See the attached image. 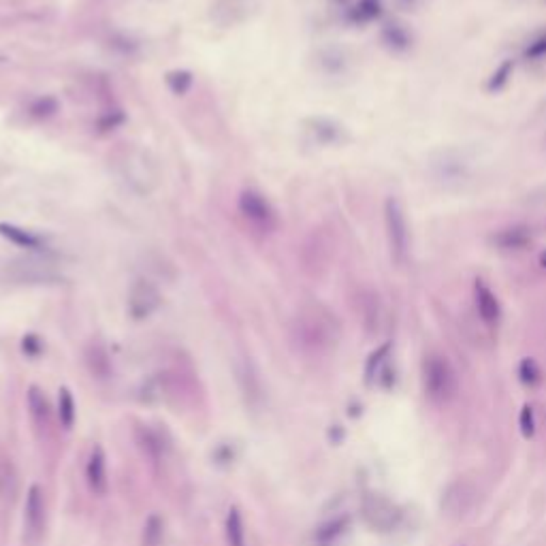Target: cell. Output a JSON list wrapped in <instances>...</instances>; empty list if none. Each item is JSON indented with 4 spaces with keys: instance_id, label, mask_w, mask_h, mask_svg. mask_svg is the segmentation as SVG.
Instances as JSON below:
<instances>
[{
    "instance_id": "f1b7e54d",
    "label": "cell",
    "mask_w": 546,
    "mask_h": 546,
    "mask_svg": "<svg viewBox=\"0 0 546 546\" xmlns=\"http://www.w3.org/2000/svg\"><path fill=\"white\" fill-rule=\"evenodd\" d=\"M124 122H126V116H124L120 109H111V111H105V113L99 118L96 128H99V133H109V130L118 128V126L124 124Z\"/></svg>"
},
{
    "instance_id": "d590c367",
    "label": "cell",
    "mask_w": 546,
    "mask_h": 546,
    "mask_svg": "<svg viewBox=\"0 0 546 546\" xmlns=\"http://www.w3.org/2000/svg\"><path fill=\"white\" fill-rule=\"evenodd\" d=\"M540 260H542V264H544V267H546V250H544V252H542V256H540Z\"/></svg>"
},
{
    "instance_id": "ac0fdd59",
    "label": "cell",
    "mask_w": 546,
    "mask_h": 546,
    "mask_svg": "<svg viewBox=\"0 0 546 546\" xmlns=\"http://www.w3.org/2000/svg\"><path fill=\"white\" fill-rule=\"evenodd\" d=\"M18 489H20V482H18V472L11 463V459L0 450V499L5 501H16L18 497Z\"/></svg>"
},
{
    "instance_id": "4fadbf2b",
    "label": "cell",
    "mask_w": 546,
    "mask_h": 546,
    "mask_svg": "<svg viewBox=\"0 0 546 546\" xmlns=\"http://www.w3.org/2000/svg\"><path fill=\"white\" fill-rule=\"evenodd\" d=\"M84 361H86V367L88 372L99 378V380H107L111 374H113V365H111V359H109V352L103 344L99 342H92L88 344L86 352H84Z\"/></svg>"
},
{
    "instance_id": "7402d4cb",
    "label": "cell",
    "mask_w": 546,
    "mask_h": 546,
    "mask_svg": "<svg viewBox=\"0 0 546 546\" xmlns=\"http://www.w3.org/2000/svg\"><path fill=\"white\" fill-rule=\"evenodd\" d=\"M162 537H165V520L158 514H150L143 525L141 544L143 546H160Z\"/></svg>"
},
{
    "instance_id": "9a60e30c",
    "label": "cell",
    "mask_w": 546,
    "mask_h": 546,
    "mask_svg": "<svg viewBox=\"0 0 546 546\" xmlns=\"http://www.w3.org/2000/svg\"><path fill=\"white\" fill-rule=\"evenodd\" d=\"M0 235H3L5 239H9L11 243L20 245V247H26V250H43L45 247V239L35 235L33 230H26L22 226H16V224H9V222H0Z\"/></svg>"
},
{
    "instance_id": "7c38bea8",
    "label": "cell",
    "mask_w": 546,
    "mask_h": 546,
    "mask_svg": "<svg viewBox=\"0 0 546 546\" xmlns=\"http://www.w3.org/2000/svg\"><path fill=\"white\" fill-rule=\"evenodd\" d=\"M474 303H476V312L482 318V323H486V325L499 323V316H501L499 301H497L495 293L482 280H476V284H474Z\"/></svg>"
},
{
    "instance_id": "8992f818",
    "label": "cell",
    "mask_w": 546,
    "mask_h": 546,
    "mask_svg": "<svg viewBox=\"0 0 546 546\" xmlns=\"http://www.w3.org/2000/svg\"><path fill=\"white\" fill-rule=\"evenodd\" d=\"M7 276L18 282L48 284V282L58 280V271H56L54 262L48 258L26 256V258H16L7 264Z\"/></svg>"
},
{
    "instance_id": "277c9868",
    "label": "cell",
    "mask_w": 546,
    "mask_h": 546,
    "mask_svg": "<svg viewBox=\"0 0 546 546\" xmlns=\"http://www.w3.org/2000/svg\"><path fill=\"white\" fill-rule=\"evenodd\" d=\"M122 171H124L126 179L130 182V186L145 194L152 192L158 182V169H156L154 160H150V154L139 147H130L124 152Z\"/></svg>"
},
{
    "instance_id": "e0dca14e",
    "label": "cell",
    "mask_w": 546,
    "mask_h": 546,
    "mask_svg": "<svg viewBox=\"0 0 546 546\" xmlns=\"http://www.w3.org/2000/svg\"><path fill=\"white\" fill-rule=\"evenodd\" d=\"M28 410L39 429H48L52 423V406L45 397V393L39 386L28 389Z\"/></svg>"
},
{
    "instance_id": "ba28073f",
    "label": "cell",
    "mask_w": 546,
    "mask_h": 546,
    "mask_svg": "<svg viewBox=\"0 0 546 546\" xmlns=\"http://www.w3.org/2000/svg\"><path fill=\"white\" fill-rule=\"evenodd\" d=\"M363 516H365V520L374 529L389 531V529L397 527V523L401 518V512L386 497H382V495H367L363 499Z\"/></svg>"
},
{
    "instance_id": "836d02e7",
    "label": "cell",
    "mask_w": 546,
    "mask_h": 546,
    "mask_svg": "<svg viewBox=\"0 0 546 546\" xmlns=\"http://www.w3.org/2000/svg\"><path fill=\"white\" fill-rule=\"evenodd\" d=\"M527 56L529 58H544L546 56V37L537 39L535 43H531V48L527 50Z\"/></svg>"
},
{
    "instance_id": "cb8c5ba5",
    "label": "cell",
    "mask_w": 546,
    "mask_h": 546,
    "mask_svg": "<svg viewBox=\"0 0 546 546\" xmlns=\"http://www.w3.org/2000/svg\"><path fill=\"white\" fill-rule=\"evenodd\" d=\"M382 39L389 48L397 50V52H403L410 48V35L403 26L399 24H386L384 30H382Z\"/></svg>"
},
{
    "instance_id": "1f68e13d",
    "label": "cell",
    "mask_w": 546,
    "mask_h": 546,
    "mask_svg": "<svg viewBox=\"0 0 546 546\" xmlns=\"http://www.w3.org/2000/svg\"><path fill=\"white\" fill-rule=\"evenodd\" d=\"M512 73V65L510 62H503L501 65V69L493 75V79H491V84H489V88L491 90H499V88H503L506 86V82H508V75Z\"/></svg>"
},
{
    "instance_id": "52a82bcc",
    "label": "cell",
    "mask_w": 546,
    "mask_h": 546,
    "mask_svg": "<svg viewBox=\"0 0 546 546\" xmlns=\"http://www.w3.org/2000/svg\"><path fill=\"white\" fill-rule=\"evenodd\" d=\"M162 303V297L158 293V289L150 282V280H137L130 286L128 293V314L135 321H143L147 316H152Z\"/></svg>"
},
{
    "instance_id": "d4e9b609",
    "label": "cell",
    "mask_w": 546,
    "mask_h": 546,
    "mask_svg": "<svg viewBox=\"0 0 546 546\" xmlns=\"http://www.w3.org/2000/svg\"><path fill=\"white\" fill-rule=\"evenodd\" d=\"M58 416H60V423H62L65 429H71L75 425L77 410H75V399H73L69 389H60V395H58Z\"/></svg>"
},
{
    "instance_id": "e575fe53",
    "label": "cell",
    "mask_w": 546,
    "mask_h": 546,
    "mask_svg": "<svg viewBox=\"0 0 546 546\" xmlns=\"http://www.w3.org/2000/svg\"><path fill=\"white\" fill-rule=\"evenodd\" d=\"M397 3L401 5V7H406V9H410V7H414L418 0H397Z\"/></svg>"
},
{
    "instance_id": "603a6c76",
    "label": "cell",
    "mask_w": 546,
    "mask_h": 546,
    "mask_svg": "<svg viewBox=\"0 0 546 546\" xmlns=\"http://www.w3.org/2000/svg\"><path fill=\"white\" fill-rule=\"evenodd\" d=\"M310 133H312L321 143H335V141L340 139V135H342V130H340L338 124H333L331 120H323V118L310 120Z\"/></svg>"
},
{
    "instance_id": "484cf974",
    "label": "cell",
    "mask_w": 546,
    "mask_h": 546,
    "mask_svg": "<svg viewBox=\"0 0 546 546\" xmlns=\"http://www.w3.org/2000/svg\"><path fill=\"white\" fill-rule=\"evenodd\" d=\"M192 82H194V77H192L190 71H171V73H167V86L177 96H184L190 90Z\"/></svg>"
},
{
    "instance_id": "3957f363",
    "label": "cell",
    "mask_w": 546,
    "mask_h": 546,
    "mask_svg": "<svg viewBox=\"0 0 546 546\" xmlns=\"http://www.w3.org/2000/svg\"><path fill=\"white\" fill-rule=\"evenodd\" d=\"M384 224H386V237L391 245V256L397 264H403L410 250V233H408V220L401 203L397 199H386L384 203Z\"/></svg>"
},
{
    "instance_id": "83f0119b",
    "label": "cell",
    "mask_w": 546,
    "mask_h": 546,
    "mask_svg": "<svg viewBox=\"0 0 546 546\" xmlns=\"http://www.w3.org/2000/svg\"><path fill=\"white\" fill-rule=\"evenodd\" d=\"M346 527H348V516H344V518H335V520H331V523L323 525V527L318 529L316 537H318L321 542H331V540H335L338 535H342V533L346 531Z\"/></svg>"
},
{
    "instance_id": "8fae6325",
    "label": "cell",
    "mask_w": 546,
    "mask_h": 546,
    "mask_svg": "<svg viewBox=\"0 0 546 546\" xmlns=\"http://www.w3.org/2000/svg\"><path fill=\"white\" fill-rule=\"evenodd\" d=\"M86 482L90 486V491L94 495H105L109 489V480H107V459L101 446H94L88 463H86Z\"/></svg>"
},
{
    "instance_id": "9c48e42d",
    "label": "cell",
    "mask_w": 546,
    "mask_h": 546,
    "mask_svg": "<svg viewBox=\"0 0 546 546\" xmlns=\"http://www.w3.org/2000/svg\"><path fill=\"white\" fill-rule=\"evenodd\" d=\"M235 374H237V384H239V391H241L245 403H250L252 408H258L264 399V386H262L260 374L254 367V363L247 359L239 361L235 367Z\"/></svg>"
},
{
    "instance_id": "6da1fadb",
    "label": "cell",
    "mask_w": 546,
    "mask_h": 546,
    "mask_svg": "<svg viewBox=\"0 0 546 546\" xmlns=\"http://www.w3.org/2000/svg\"><path fill=\"white\" fill-rule=\"evenodd\" d=\"M333 318L327 310L314 306V308H306L293 327V333L297 338V342L301 344V348L306 350H325L333 344L335 340V327H333Z\"/></svg>"
},
{
    "instance_id": "4316f807",
    "label": "cell",
    "mask_w": 546,
    "mask_h": 546,
    "mask_svg": "<svg viewBox=\"0 0 546 546\" xmlns=\"http://www.w3.org/2000/svg\"><path fill=\"white\" fill-rule=\"evenodd\" d=\"M58 109H60V105H58V101H56L54 96H41V99H37V101L28 107V113H30L33 118H37V120H48V118H52Z\"/></svg>"
},
{
    "instance_id": "30bf717a",
    "label": "cell",
    "mask_w": 546,
    "mask_h": 546,
    "mask_svg": "<svg viewBox=\"0 0 546 546\" xmlns=\"http://www.w3.org/2000/svg\"><path fill=\"white\" fill-rule=\"evenodd\" d=\"M24 520H26V529L33 537H39L43 533V529H45V497H43V489L39 484H33L26 493Z\"/></svg>"
},
{
    "instance_id": "d6986e66",
    "label": "cell",
    "mask_w": 546,
    "mask_h": 546,
    "mask_svg": "<svg viewBox=\"0 0 546 546\" xmlns=\"http://www.w3.org/2000/svg\"><path fill=\"white\" fill-rule=\"evenodd\" d=\"M135 438H137V444H139L141 452L152 463H158L160 457H162V440H160V435L154 429H150L147 425H139L135 429Z\"/></svg>"
},
{
    "instance_id": "4dcf8cb0",
    "label": "cell",
    "mask_w": 546,
    "mask_h": 546,
    "mask_svg": "<svg viewBox=\"0 0 546 546\" xmlns=\"http://www.w3.org/2000/svg\"><path fill=\"white\" fill-rule=\"evenodd\" d=\"M518 425H520V431L525 438H531L533 431H535V418H533V408L531 406H525L520 410V416H518Z\"/></svg>"
},
{
    "instance_id": "5bb4252c",
    "label": "cell",
    "mask_w": 546,
    "mask_h": 546,
    "mask_svg": "<svg viewBox=\"0 0 546 546\" xmlns=\"http://www.w3.org/2000/svg\"><path fill=\"white\" fill-rule=\"evenodd\" d=\"M474 489L465 482H457L452 486L446 489L444 493V499H442V506L452 512V514H463L465 510H469L472 501H474Z\"/></svg>"
},
{
    "instance_id": "f546056e",
    "label": "cell",
    "mask_w": 546,
    "mask_h": 546,
    "mask_svg": "<svg viewBox=\"0 0 546 546\" xmlns=\"http://www.w3.org/2000/svg\"><path fill=\"white\" fill-rule=\"evenodd\" d=\"M518 376H520V382L527 384V386H535L540 382V367L535 365L533 359H525L518 367Z\"/></svg>"
},
{
    "instance_id": "2e32d148",
    "label": "cell",
    "mask_w": 546,
    "mask_h": 546,
    "mask_svg": "<svg viewBox=\"0 0 546 546\" xmlns=\"http://www.w3.org/2000/svg\"><path fill=\"white\" fill-rule=\"evenodd\" d=\"M493 241H495V245L499 250L518 252V250H523V247H527L531 243V230L527 226H510V228L499 230L493 237Z\"/></svg>"
},
{
    "instance_id": "44dd1931",
    "label": "cell",
    "mask_w": 546,
    "mask_h": 546,
    "mask_svg": "<svg viewBox=\"0 0 546 546\" xmlns=\"http://www.w3.org/2000/svg\"><path fill=\"white\" fill-rule=\"evenodd\" d=\"M226 544L228 546H245V527H243V516L237 508H230L226 514Z\"/></svg>"
},
{
    "instance_id": "5b68a950",
    "label": "cell",
    "mask_w": 546,
    "mask_h": 546,
    "mask_svg": "<svg viewBox=\"0 0 546 546\" xmlns=\"http://www.w3.org/2000/svg\"><path fill=\"white\" fill-rule=\"evenodd\" d=\"M239 211L260 233H273L278 226V218L271 203L256 190H243L239 194Z\"/></svg>"
},
{
    "instance_id": "d6a6232c",
    "label": "cell",
    "mask_w": 546,
    "mask_h": 546,
    "mask_svg": "<svg viewBox=\"0 0 546 546\" xmlns=\"http://www.w3.org/2000/svg\"><path fill=\"white\" fill-rule=\"evenodd\" d=\"M22 348H24V352L28 355V357H37L41 350H43V344H41V340L37 338V335H26L24 338V342H22Z\"/></svg>"
},
{
    "instance_id": "7a4b0ae2",
    "label": "cell",
    "mask_w": 546,
    "mask_h": 546,
    "mask_svg": "<svg viewBox=\"0 0 546 546\" xmlns=\"http://www.w3.org/2000/svg\"><path fill=\"white\" fill-rule=\"evenodd\" d=\"M423 384L433 401H450L459 391V378L450 361L442 355H429L423 363Z\"/></svg>"
},
{
    "instance_id": "ffe728a7",
    "label": "cell",
    "mask_w": 546,
    "mask_h": 546,
    "mask_svg": "<svg viewBox=\"0 0 546 546\" xmlns=\"http://www.w3.org/2000/svg\"><path fill=\"white\" fill-rule=\"evenodd\" d=\"M380 13H382V3H380V0H357L355 7L348 13V18L355 24H369Z\"/></svg>"
}]
</instances>
